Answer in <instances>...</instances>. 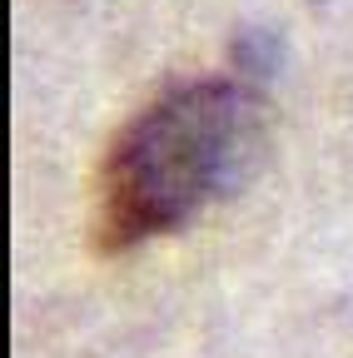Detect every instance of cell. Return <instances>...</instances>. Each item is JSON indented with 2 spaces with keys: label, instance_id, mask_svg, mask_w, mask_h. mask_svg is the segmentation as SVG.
<instances>
[{
  "label": "cell",
  "instance_id": "obj_1",
  "mask_svg": "<svg viewBox=\"0 0 353 358\" xmlns=\"http://www.w3.org/2000/svg\"><path fill=\"white\" fill-rule=\"evenodd\" d=\"M259 95L239 75H194L124 120L95 174V249L124 254L174 234L244 174Z\"/></svg>",
  "mask_w": 353,
  "mask_h": 358
}]
</instances>
